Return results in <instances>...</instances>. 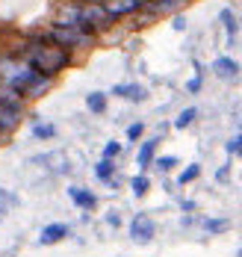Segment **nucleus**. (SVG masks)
I'll return each instance as SVG.
<instances>
[{
    "instance_id": "obj_13",
    "label": "nucleus",
    "mask_w": 242,
    "mask_h": 257,
    "mask_svg": "<svg viewBox=\"0 0 242 257\" xmlns=\"http://www.w3.org/2000/svg\"><path fill=\"white\" fill-rule=\"evenodd\" d=\"M130 189H133V195H136V198L148 195V189H151V178H148V175H136V178L130 180Z\"/></svg>"
},
{
    "instance_id": "obj_15",
    "label": "nucleus",
    "mask_w": 242,
    "mask_h": 257,
    "mask_svg": "<svg viewBox=\"0 0 242 257\" xmlns=\"http://www.w3.org/2000/svg\"><path fill=\"white\" fill-rule=\"evenodd\" d=\"M198 175H201V163H192L189 169H183V172H180L177 183H183V186H186V183H192V180H198Z\"/></svg>"
},
{
    "instance_id": "obj_3",
    "label": "nucleus",
    "mask_w": 242,
    "mask_h": 257,
    "mask_svg": "<svg viewBox=\"0 0 242 257\" xmlns=\"http://www.w3.org/2000/svg\"><path fill=\"white\" fill-rule=\"evenodd\" d=\"M68 233H71V228H68L65 222L45 225V228H42V233H39V245H56V242H62Z\"/></svg>"
},
{
    "instance_id": "obj_16",
    "label": "nucleus",
    "mask_w": 242,
    "mask_h": 257,
    "mask_svg": "<svg viewBox=\"0 0 242 257\" xmlns=\"http://www.w3.org/2000/svg\"><path fill=\"white\" fill-rule=\"evenodd\" d=\"M204 228L210 233H221L230 228V219H204Z\"/></svg>"
},
{
    "instance_id": "obj_18",
    "label": "nucleus",
    "mask_w": 242,
    "mask_h": 257,
    "mask_svg": "<svg viewBox=\"0 0 242 257\" xmlns=\"http://www.w3.org/2000/svg\"><path fill=\"white\" fill-rule=\"evenodd\" d=\"M154 166H157L160 172H171V169L177 166V157H154Z\"/></svg>"
},
{
    "instance_id": "obj_22",
    "label": "nucleus",
    "mask_w": 242,
    "mask_h": 257,
    "mask_svg": "<svg viewBox=\"0 0 242 257\" xmlns=\"http://www.w3.org/2000/svg\"><path fill=\"white\" fill-rule=\"evenodd\" d=\"M174 30H177V33H183V30H186V18H183V15H174Z\"/></svg>"
},
{
    "instance_id": "obj_12",
    "label": "nucleus",
    "mask_w": 242,
    "mask_h": 257,
    "mask_svg": "<svg viewBox=\"0 0 242 257\" xmlns=\"http://www.w3.org/2000/svg\"><path fill=\"white\" fill-rule=\"evenodd\" d=\"M198 118V109L195 106H186V109H180L177 112V118H174V130H186L192 121Z\"/></svg>"
},
{
    "instance_id": "obj_5",
    "label": "nucleus",
    "mask_w": 242,
    "mask_h": 257,
    "mask_svg": "<svg viewBox=\"0 0 242 257\" xmlns=\"http://www.w3.org/2000/svg\"><path fill=\"white\" fill-rule=\"evenodd\" d=\"M213 74L221 80H236L239 77V62L233 56H215L213 59Z\"/></svg>"
},
{
    "instance_id": "obj_17",
    "label": "nucleus",
    "mask_w": 242,
    "mask_h": 257,
    "mask_svg": "<svg viewBox=\"0 0 242 257\" xmlns=\"http://www.w3.org/2000/svg\"><path fill=\"white\" fill-rule=\"evenodd\" d=\"M224 151H227L230 157H242V133H236L233 139L224 142Z\"/></svg>"
},
{
    "instance_id": "obj_19",
    "label": "nucleus",
    "mask_w": 242,
    "mask_h": 257,
    "mask_svg": "<svg viewBox=\"0 0 242 257\" xmlns=\"http://www.w3.org/2000/svg\"><path fill=\"white\" fill-rule=\"evenodd\" d=\"M121 154V142H107L104 145V160H115Z\"/></svg>"
},
{
    "instance_id": "obj_10",
    "label": "nucleus",
    "mask_w": 242,
    "mask_h": 257,
    "mask_svg": "<svg viewBox=\"0 0 242 257\" xmlns=\"http://www.w3.org/2000/svg\"><path fill=\"white\" fill-rule=\"evenodd\" d=\"M18 204H21V198H18L15 192H9V189L0 186V222H3V216H6L12 207H18Z\"/></svg>"
},
{
    "instance_id": "obj_6",
    "label": "nucleus",
    "mask_w": 242,
    "mask_h": 257,
    "mask_svg": "<svg viewBox=\"0 0 242 257\" xmlns=\"http://www.w3.org/2000/svg\"><path fill=\"white\" fill-rule=\"evenodd\" d=\"M112 95H118V98H127V101H145L148 98V92H145V86H139V83H118V86H112Z\"/></svg>"
},
{
    "instance_id": "obj_14",
    "label": "nucleus",
    "mask_w": 242,
    "mask_h": 257,
    "mask_svg": "<svg viewBox=\"0 0 242 257\" xmlns=\"http://www.w3.org/2000/svg\"><path fill=\"white\" fill-rule=\"evenodd\" d=\"M33 136L48 142V139H54V136H56V127H54V124H45V121H33Z\"/></svg>"
},
{
    "instance_id": "obj_8",
    "label": "nucleus",
    "mask_w": 242,
    "mask_h": 257,
    "mask_svg": "<svg viewBox=\"0 0 242 257\" xmlns=\"http://www.w3.org/2000/svg\"><path fill=\"white\" fill-rule=\"evenodd\" d=\"M107 103H109L107 92H89L86 95V106H89L92 115H104L107 112Z\"/></svg>"
},
{
    "instance_id": "obj_1",
    "label": "nucleus",
    "mask_w": 242,
    "mask_h": 257,
    "mask_svg": "<svg viewBox=\"0 0 242 257\" xmlns=\"http://www.w3.org/2000/svg\"><path fill=\"white\" fill-rule=\"evenodd\" d=\"M42 39H45V42H54V45L65 48V51H77V48H83V45H92L95 36L83 33V30H77V27H68V24L54 21L48 30H42Z\"/></svg>"
},
{
    "instance_id": "obj_24",
    "label": "nucleus",
    "mask_w": 242,
    "mask_h": 257,
    "mask_svg": "<svg viewBox=\"0 0 242 257\" xmlns=\"http://www.w3.org/2000/svg\"><path fill=\"white\" fill-rule=\"evenodd\" d=\"M236 257H242V248H239V251H236Z\"/></svg>"
},
{
    "instance_id": "obj_21",
    "label": "nucleus",
    "mask_w": 242,
    "mask_h": 257,
    "mask_svg": "<svg viewBox=\"0 0 242 257\" xmlns=\"http://www.w3.org/2000/svg\"><path fill=\"white\" fill-rule=\"evenodd\" d=\"M201 86H204V77L198 74V77H192V80L186 83V92H192V95H198V92H201Z\"/></svg>"
},
{
    "instance_id": "obj_11",
    "label": "nucleus",
    "mask_w": 242,
    "mask_h": 257,
    "mask_svg": "<svg viewBox=\"0 0 242 257\" xmlns=\"http://www.w3.org/2000/svg\"><path fill=\"white\" fill-rule=\"evenodd\" d=\"M95 178L104 180V183H112V180H115V166H112V160H104V157H101V163L95 166Z\"/></svg>"
},
{
    "instance_id": "obj_9",
    "label": "nucleus",
    "mask_w": 242,
    "mask_h": 257,
    "mask_svg": "<svg viewBox=\"0 0 242 257\" xmlns=\"http://www.w3.org/2000/svg\"><path fill=\"white\" fill-rule=\"evenodd\" d=\"M218 21H221L224 33H227V42H233V39H236V30H239L236 18H233V12H230V9H221V12H218Z\"/></svg>"
},
{
    "instance_id": "obj_2",
    "label": "nucleus",
    "mask_w": 242,
    "mask_h": 257,
    "mask_svg": "<svg viewBox=\"0 0 242 257\" xmlns=\"http://www.w3.org/2000/svg\"><path fill=\"white\" fill-rule=\"evenodd\" d=\"M154 233H157V222L148 213H136L133 219H130V236H133L136 242H151Z\"/></svg>"
},
{
    "instance_id": "obj_4",
    "label": "nucleus",
    "mask_w": 242,
    "mask_h": 257,
    "mask_svg": "<svg viewBox=\"0 0 242 257\" xmlns=\"http://www.w3.org/2000/svg\"><path fill=\"white\" fill-rule=\"evenodd\" d=\"M68 198L74 201V207H80L86 213L98 207V195L92 189H86V186H68Z\"/></svg>"
},
{
    "instance_id": "obj_20",
    "label": "nucleus",
    "mask_w": 242,
    "mask_h": 257,
    "mask_svg": "<svg viewBox=\"0 0 242 257\" xmlns=\"http://www.w3.org/2000/svg\"><path fill=\"white\" fill-rule=\"evenodd\" d=\"M142 133H145V124H142V121H133V124L127 127V139L136 142V139H142Z\"/></svg>"
},
{
    "instance_id": "obj_23",
    "label": "nucleus",
    "mask_w": 242,
    "mask_h": 257,
    "mask_svg": "<svg viewBox=\"0 0 242 257\" xmlns=\"http://www.w3.org/2000/svg\"><path fill=\"white\" fill-rule=\"evenodd\" d=\"M230 178V166H221L218 172H215V180H227Z\"/></svg>"
},
{
    "instance_id": "obj_7",
    "label": "nucleus",
    "mask_w": 242,
    "mask_h": 257,
    "mask_svg": "<svg viewBox=\"0 0 242 257\" xmlns=\"http://www.w3.org/2000/svg\"><path fill=\"white\" fill-rule=\"evenodd\" d=\"M157 145H160V139H157V136L142 142V148H139V154H136V163H139V169H148V166L154 163V157H157Z\"/></svg>"
}]
</instances>
